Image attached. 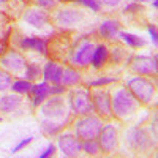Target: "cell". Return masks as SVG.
<instances>
[{"mask_svg": "<svg viewBox=\"0 0 158 158\" xmlns=\"http://www.w3.org/2000/svg\"><path fill=\"white\" fill-rule=\"evenodd\" d=\"M65 89L62 84H54L51 89H49V95H59V94H63Z\"/></svg>", "mask_w": 158, "mask_h": 158, "instance_id": "obj_33", "label": "cell"}, {"mask_svg": "<svg viewBox=\"0 0 158 158\" xmlns=\"http://www.w3.org/2000/svg\"><path fill=\"white\" fill-rule=\"evenodd\" d=\"M49 85H48V81H43V82H40V84H35V85H32V89H30V92L35 95V97H40V98H46L48 95H49Z\"/></svg>", "mask_w": 158, "mask_h": 158, "instance_id": "obj_23", "label": "cell"}, {"mask_svg": "<svg viewBox=\"0 0 158 158\" xmlns=\"http://www.w3.org/2000/svg\"><path fill=\"white\" fill-rule=\"evenodd\" d=\"M152 5H153V8H156V6H158V2H156V0H153V2H152Z\"/></svg>", "mask_w": 158, "mask_h": 158, "instance_id": "obj_38", "label": "cell"}, {"mask_svg": "<svg viewBox=\"0 0 158 158\" xmlns=\"http://www.w3.org/2000/svg\"><path fill=\"white\" fill-rule=\"evenodd\" d=\"M81 81V73H79L76 68H63V73H62V81L60 84L62 85H74Z\"/></svg>", "mask_w": 158, "mask_h": 158, "instance_id": "obj_20", "label": "cell"}, {"mask_svg": "<svg viewBox=\"0 0 158 158\" xmlns=\"http://www.w3.org/2000/svg\"><path fill=\"white\" fill-rule=\"evenodd\" d=\"M98 32L103 38L106 40H114L117 35H118V22L117 21H112V19H106L100 24L98 27Z\"/></svg>", "mask_w": 158, "mask_h": 158, "instance_id": "obj_17", "label": "cell"}, {"mask_svg": "<svg viewBox=\"0 0 158 158\" xmlns=\"http://www.w3.org/2000/svg\"><path fill=\"white\" fill-rule=\"evenodd\" d=\"M0 122H2V117H0Z\"/></svg>", "mask_w": 158, "mask_h": 158, "instance_id": "obj_41", "label": "cell"}, {"mask_svg": "<svg viewBox=\"0 0 158 158\" xmlns=\"http://www.w3.org/2000/svg\"><path fill=\"white\" fill-rule=\"evenodd\" d=\"M94 49L95 44L90 41H82L74 51L71 56V63L77 65V67H87L92 62V56H94Z\"/></svg>", "mask_w": 158, "mask_h": 158, "instance_id": "obj_8", "label": "cell"}, {"mask_svg": "<svg viewBox=\"0 0 158 158\" xmlns=\"http://www.w3.org/2000/svg\"><path fill=\"white\" fill-rule=\"evenodd\" d=\"M82 150L90 153V155H95L98 153L100 150V144L97 139H87V141H82Z\"/></svg>", "mask_w": 158, "mask_h": 158, "instance_id": "obj_26", "label": "cell"}, {"mask_svg": "<svg viewBox=\"0 0 158 158\" xmlns=\"http://www.w3.org/2000/svg\"><path fill=\"white\" fill-rule=\"evenodd\" d=\"M57 144H59L60 152L65 156H76L82 150V142L79 141L74 135H70V133L60 135L59 139H57Z\"/></svg>", "mask_w": 158, "mask_h": 158, "instance_id": "obj_6", "label": "cell"}, {"mask_svg": "<svg viewBox=\"0 0 158 158\" xmlns=\"http://www.w3.org/2000/svg\"><path fill=\"white\" fill-rule=\"evenodd\" d=\"M70 106L73 112L79 115H89L95 111L94 101H92L90 94L85 89H76L70 94Z\"/></svg>", "mask_w": 158, "mask_h": 158, "instance_id": "obj_4", "label": "cell"}, {"mask_svg": "<svg viewBox=\"0 0 158 158\" xmlns=\"http://www.w3.org/2000/svg\"><path fill=\"white\" fill-rule=\"evenodd\" d=\"M106 60H108V48L104 46V44H98V46H95V49H94V56H92V65H94L95 68H100V67H103L104 63H106Z\"/></svg>", "mask_w": 158, "mask_h": 158, "instance_id": "obj_19", "label": "cell"}, {"mask_svg": "<svg viewBox=\"0 0 158 158\" xmlns=\"http://www.w3.org/2000/svg\"><path fill=\"white\" fill-rule=\"evenodd\" d=\"M54 152H56V146H54V144H49V146L46 147V150H44L43 153H40V158H48V156H52V155H54Z\"/></svg>", "mask_w": 158, "mask_h": 158, "instance_id": "obj_32", "label": "cell"}, {"mask_svg": "<svg viewBox=\"0 0 158 158\" xmlns=\"http://www.w3.org/2000/svg\"><path fill=\"white\" fill-rule=\"evenodd\" d=\"M139 2H150V0H139Z\"/></svg>", "mask_w": 158, "mask_h": 158, "instance_id": "obj_40", "label": "cell"}, {"mask_svg": "<svg viewBox=\"0 0 158 158\" xmlns=\"http://www.w3.org/2000/svg\"><path fill=\"white\" fill-rule=\"evenodd\" d=\"M24 21L30 25H33V27H43V25L48 24L49 18H48V13H44L43 10L32 8V10H27L24 13Z\"/></svg>", "mask_w": 158, "mask_h": 158, "instance_id": "obj_14", "label": "cell"}, {"mask_svg": "<svg viewBox=\"0 0 158 158\" xmlns=\"http://www.w3.org/2000/svg\"><path fill=\"white\" fill-rule=\"evenodd\" d=\"M118 36L122 38V41H123V43H127V44L131 46V48H141V46L146 44V41H144L142 38H139V36H136V35H133V33L118 32Z\"/></svg>", "mask_w": 158, "mask_h": 158, "instance_id": "obj_21", "label": "cell"}, {"mask_svg": "<svg viewBox=\"0 0 158 158\" xmlns=\"http://www.w3.org/2000/svg\"><path fill=\"white\" fill-rule=\"evenodd\" d=\"M125 136L128 144L136 150H146L147 147H150V138L142 128H131Z\"/></svg>", "mask_w": 158, "mask_h": 158, "instance_id": "obj_12", "label": "cell"}, {"mask_svg": "<svg viewBox=\"0 0 158 158\" xmlns=\"http://www.w3.org/2000/svg\"><path fill=\"white\" fill-rule=\"evenodd\" d=\"M98 144H100V149L104 152H112L117 146V130L114 125L108 123V125H103L100 130V135L97 138Z\"/></svg>", "mask_w": 158, "mask_h": 158, "instance_id": "obj_7", "label": "cell"}, {"mask_svg": "<svg viewBox=\"0 0 158 158\" xmlns=\"http://www.w3.org/2000/svg\"><path fill=\"white\" fill-rule=\"evenodd\" d=\"M40 73H41V70H40L38 65L35 63H27V67H25V71H24V76L27 81H33V79H36L40 76Z\"/></svg>", "mask_w": 158, "mask_h": 158, "instance_id": "obj_25", "label": "cell"}, {"mask_svg": "<svg viewBox=\"0 0 158 158\" xmlns=\"http://www.w3.org/2000/svg\"><path fill=\"white\" fill-rule=\"evenodd\" d=\"M127 89L133 94V97L139 103H152L155 98V84L142 76H135L127 81Z\"/></svg>", "mask_w": 158, "mask_h": 158, "instance_id": "obj_2", "label": "cell"}, {"mask_svg": "<svg viewBox=\"0 0 158 158\" xmlns=\"http://www.w3.org/2000/svg\"><path fill=\"white\" fill-rule=\"evenodd\" d=\"M11 76L6 71H0V92L11 89Z\"/></svg>", "mask_w": 158, "mask_h": 158, "instance_id": "obj_27", "label": "cell"}, {"mask_svg": "<svg viewBox=\"0 0 158 158\" xmlns=\"http://www.w3.org/2000/svg\"><path fill=\"white\" fill-rule=\"evenodd\" d=\"M82 18H84L82 11L62 10V11H57V15H56V24L60 25V27H71V25L77 24L79 21H82Z\"/></svg>", "mask_w": 158, "mask_h": 158, "instance_id": "obj_13", "label": "cell"}, {"mask_svg": "<svg viewBox=\"0 0 158 158\" xmlns=\"http://www.w3.org/2000/svg\"><path fill=\"white\" fill-rule=\"evenodd\" d=\"M103 127V122L100 117L95 115H84L82 118L74 123V135L79 141H87V139H97L100 135V130Z\"/></svg>", "mask_w": 158, "mask_h": 158, "instance_id": "obj_3", "label": "cell"}, {"mask_svg": "<svg viewBox=\"0 0 158 158\" xmlns=\"http://www.w3.org/2000/svg\"><path fill=\"white\" fill-rule=\"evenodd\" d=\"M117 81V77H98L95 81H90L89 87H100V85H106V84H112Z\"/></svg>", "mask_w": 158, "mask_h": 158, "instance_id": "obj_28", "label": "cell"}, {"mask_svg": "<svg viewBox=\"0 0 158 158\" xmlns=\"http://www.w3.org/2000/svg\"><path fill=\"white\" fill-rule=\"evenodd\" d=\"M60 128H62V125L60 123H56L52 118H48V120H43L41 122V130L44 131L46 135H56Z\"/></svg>", "mask_w": 158, "mask_h": 158, "instance_id": "obj_24", "label": "cell"}, {"mask_svg": "<svg viewBox=\"0 0 158 158\" xmlns=\"http://www.w3.org/2000/svg\"><path fill=\"white\" fill-rule=\"evenodd\" d=\"M0 2H5V0H0Z\"/></svg>", "mask_w": 158, "mask_h": 158, "instance_id": "obj_42", "label": "cell"}, {"mask_svg": "<svg viewBox=\"0 0 158 158\" xmlns=\"http://www.w3.org/2000/svg\"><path fill=\"white\" fill-rule=\"evenodd\" d=\"M77 2H81L82 5L89 6L92 11H98V10H100V3H98V0H77Z\"/></svg>", "mask_w": 158, "mask_h": 158, "instance_id": "obj_29", "label": "cell"}, {"mask_svg": "<svg viewBox=\"0 0 158 158\" xmlns=\"http://www.w3.org/2000/svg\"><path fill=\"white\" fill-rule=\"evenodd\" d=\"M2 51H3V44L0 43V54H2Z\"/></svg>", "mask_w": 158, "mask_h": 158, "instance_id": "obj_39", "label": "cell"}, {"mask_svg": "<svg viewBox=\"0 0 158 158\" xmlns=\"http://www.w3.org/2000/svg\"><path fill=\"white\" fill-rule=\"evenodd\" d=\"M62 73H63V68L60 67V65H57L56 62H48L46 67L43 68L44 81H51L52 84H60Z\"/></svg>", "mask_w": 158, "mask_h": 158, "instance_id": "obj_15", "label": "cell"}, {"mask_svg": "<svg viewBox=\"0 0 158 158\" xmlns=\"http://www.w3.org/2000/svg\"><path fill=\"white\" fill-rule=\"evenodd\" d=\"M0 65H2L8 73H19V71L25 70L27 62H25V59L18 51H10L0 59Z\"/></svg>", "mask_w": 158, "mask_h": 158, "instance_id": "obj_9", "label": "cell"}, {"mask_svg": "<svg viewBox=\"0 0 158 158\" xmlns=\"http://www.w3.org/2000/svg\"><path fill=\"white\" fill-rule=\"evenodd\" d=\"M139 108V101L133 97V94L127 89V87H120L117 89L112 97H111V111L112 115H115L120 120L131 117Z\"/></svg>", "mask_w": 158, "mask_h": 158, "instance_id": "obj_1", "label": "cell"}, {"mask_svg": "<svg viewBox=\"0 0 158 158\" xmlns=\"http://www.w3.org/2000/svg\"><path fill=\"white\" fill-rule=\"evenodd\" d=\"M122 0H98V3H103L106 6H117Z\"/></svg>", "mask_w": 158, "mask_h": 158, "instance_id": "obj_35", "label": "cell"}, {"mask_svg": "<svg viewBox=\"0 0 158 158\" xmlns=\"http://www.w3.org/2000/svg\"><path fill=\"white\" fill-rule=\"evenodd\" d=\"M32 139H33V138H25V139H22L21 142H18L16 146L11 149V153H16V152H19L21 149H24L25 146H27V144H30V142H32Z\"/></svg>", "mask_w": 158, "mask_h": 158, "instance_id": "obj_30", "label": "cell"}, {"mask_svg": "<svg viewBox=\"0 0 158 158\" xmlns=\"http://www.w3.org/2000/svg\"><path fill=\"white\" fill-rule=\"evenodd\" d=\"M41 114H44L48 118H59V117H63L67 114V108H65V103L62 101L60 97H52L51 95V100H48L43 106H41Z\"/></svg>", "mask_w": 158, "mask_h": 158, "instance_id": "obj_10", "label": "cell"}, {"mask_svg": "<svg viewBox=\"0 0 158 158\" xmlns=\"http://www.w3.org/2000/svg\"><path fill=\"white\" fill-rule=\"evenodd\" d=\"M43 101H44L43 98H40V97H35V98H33V106H38V104H41Z\"/></svg>", "mask_w": 158, "mask_h": 158, "instance_id": "obj_37", "label": "cell"}, {"mask_svg": "<svg viewBox=\"0 0 158 158\" xmlns=\"http://www.w3.org/2000/svg\"><path fill=\"white\" fill-rule=\"evenodd\" d=\"M30 89H32V84L27 79H19V81H15L11 84V90L15 94H27V92H30Z\"/></svg>", "mask_w": 158, "mask_h": 158, "instance_id": "obj_22", "label": "cell"}, {"mask_svg": "<svg viewBox=\"0 0 158 158\" xmlns=\"http://www.w3.org/2000/svg\"><path fill=\"white\" fill-rule=\"evenodd\" d=\"M36 5L38 6H43V8H52V6H56L57 3V0H35Z\"/></svg>", "mask_w": 158, "mask_h": 158, "instance_id": "obj_31", "label": "cell"}, {"mask_svg": "<svg viewBox=\"0 0 158 158\" xmlns=\"http://www.w3.org/2000/svg\"><path fill=\"white\" fill-rule=\"evenodd\" d=\"M149 33H150V36H152V41L156 43V41H158V35H156V27H155L153 24L149 25Z\"/></svg>", "mask_w": 158, "mask_h": 158, "instance_id": "obj_34", "label": "cell"}, {"mask_svg": "<svg viewBox=\"0 0 158 158\" xmlns=\"http://www.w3.org/2000/svg\"><path fill=\"white\" fill-rule=\"evenodd\" d=\"M92 101H94V108L95 111L103 115V117H111L112 111H111V95L106 90H95L92 95Z\"/></svg>", "mask_w": 158, "mask_h": 158, "instance_id": "obj_11", "label": "cell"}, {"mask_svg": "<svg viewBox=\"0 0 158 158\" xmlns=\"http://www.w3.org/2000/svg\"><path fill=\"white\" fill-rule=\"evenodd\" d=\"M19 46L22 49H27V51H38V52H41V54H46V52H48L46 41L43 38H36V36L22 38L19 41Z\"/></svg>", "mask_w": 158, "mask_h": 158, "instance_id": "obj_16", "label": "cell"}, {"mask_svg": "<svg viewBox=\"0 0 158 158\" xmlns=\"http://www.w3.org/2000/svg\"><path fill=\"white\" fill-rule=\"evenodd\" d=\"M21 97L19 95H5L0 98V111L3 112H13L15 109L19 108L21 104Z\"/></svg>", "mask_w": 158, "mask_h": 158, "instance_id": "obj_18", "label": "cell"}, {"mask_svg": "<svg viewBox=\"0 0 158 158\" xmlns=\"http://www.w3.org/2000/svg\"><path fill=\"white\" fill-rule=\"evenodd\" d=\"M139 10H141L139 3H133V5H130V6L125 8V13H130V11H139Z\"/></svg>", "mask_w": 158, "mask_h": 158, "instance_id": "obj_36", "label": "cell"}, {"mask_svg": "<svg viewBox=\"0 0 158 158\" xmlns=\"http://www.w3.org/2000/svg\"><path fill=\"white\" fill-rule=\"evenodd\" d=\"M158 57L156 54L153 57H147V56H138L133 60V71L138 73L139 76H150V74H156L158 70Z\"/></svg>", "mask_w": 158, "mask_h": 158, "instance_id": "obj_5", "label": "cell"}]
</instances>
